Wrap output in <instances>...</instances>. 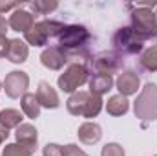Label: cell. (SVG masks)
<instances>
[{
	"instance_id": "4fadbf2b",
	"label": "cell",
	"mask_w": 157,
	"mask_h": 156,
	"mask_svg": "<svg viewBox=\"0 0 157 156\" xmlns=\"http://www.w3.org/2000/svg\"><path fill=\"white\" fill-rule=\"evenodd\" d=\"M7 24H9V28H11L13 31H22V33H26V31H29V30L33 28L35 17H33V13H29V11H26V9H22V7H18V9H15V11L11 13Z\"/></svg>"
},
{
	"instance_id": "e0dca14e",
	"label": "cell",
	"mask_w": 157,
	"mask_h": 156,
	"mask_svg": "<svg viewBox=\"0 0 157 156\" xmlns=\"http://www.w3.org/2000/svg\"><path fill=\"white\" fill-rule=\"evenodd\" d=\"M29 55V48L24 40L20 39H11L9 42V50H7V61L13 64H20L28 59Z\"/></svg>"
},
{
	"instance_id": "277c9868",
	"label": "cell",
	"mask_w": 157,
	"mask_h": 156,
	"mask_svg": "<svg viewBox=\"0 0 157 156\" xmlns=\"http://www.w3.org/2000/svg\"><path fill=\"white\" fill-rule=\"evenodd\" d=\"M133 112L135 117L143 121H155L157 119V84L155 83H146L141 94L137 96L133 103Z\"/></svg>"
},
{
	"instance_id": "ac0fdd59",
	"label": "cell",
	"mask_w": 157,
	"mask_h": 156,
	"mask_svg": "<svg viewBox=\"0 0 157 156\" xmlns=\"http://www.w3.org/2000/svg\"><path fill=\"white\" fill-rule=\"evenodd\" d=\"M130 110V101L124 97V96H112L110 99H108V103H106V112L110 114V116H124L126 112Z\"/></svg>"
},
{
	"instance_id": "d6a6232c",
	"label": "cell",
	"mask_w": 157,
	"mask_h": 156,
	"mask_svg": "<svg viewBox=\"0 0 157 156\" xmlns=\"http://www.w3.org/2000/svg\"><path fill=\"white\" fill-rule=\"evenodd\" d=\"M155 156H157V154H155Z\"/></svg>"
},
{
	"instance_id": "5bb4252c",
	"label": "cell",
	"mask_w": 157,
	"mask_h": 156,
	"mask_svg": "<svg viewBox=\"0 0 157 156\" xmlns=\"http://www.w3.org/2000/svg\"><path fill=\"white\" fill-rule=\"evenodd\" d=\"M35 96L39 99L40 107H44V109H59V105H60V99H59L57 90L48 81H40Z\"/></svg>"
},
{
	"instance_id": "52a82bcc",
	"label": "cell",
	"mask_w": 157,
	"mask_h": 156,
	"mask_svg": "<svg viewBox=\"0 0 157 156\" xmlns=\"http://www.w3.org/2000/svg\"><path fill=\"white\" fill-rule=\"evenodd\" d=\"M90 81V70L84 64H70L64 74L59 76V88L68 94H75L82 84Z\"/></svg>"
},
{
	"instance_id": "7c38bea8",
	"label": "cell",
	"mask_w": 157,
	"mask_h": 156,
	"mask_svg": "<svg viewBox=\"0 0 157 156\" xmlns=\"http://www.w3.org/2000/svg\"><path fill=\"white\" fill-rule=\"evenodd\" d=\"M115 86H117L119 94L128 97V96H133L137 94L139 86H141V79L135 72L132 70H124L122 74H119V77L115 79Z\"/></svg>"
},
{
	"instance_id": "7402d4cb",
	"label": "cell",
	"mask_w": 157,
	"mask_h": 156,
	"mask_svg": "<svg viewBox=\"0 0 157 156\" xmlns=\"http://www.w3.org/2000/svg\"><path fill=\"white\" fill-rule=\"evenodd\" d=\"M37 15H49L51 11H55L59 7L57 2H46V0H35V2H29L28 4Z\"/></svg>"
},
{
	"instance_id": "7a4b0ae2",
	"label": "cell",
	"mask_w": 157,
	"mask_h": 156,
	"mask_svg": "<svg viewBox=\"0 0 157 156\" xmlns=\"http://www.w3.org/2000/svg\"><path fill=\"white\" fill-rule=\"evenodd\" d=\"M57 39H59V46L66 53H73V51L86 50L88 42L91 39V33L82 24H64Z\"/></svg>"
},
{
	"instance_id": "484cf974",
	"label": "cell",
	"mask_w": 157,
	"mask_h": 156,
	"mask_svg": "<svg viewBox=\"0 0 157 156\" xmlns=\"http://www.w3.org/2000/svg\"><path fill=\"white\" fill-rule=\"evenodd\" d=\"M64 154L66 156H90V154H86L82 149H78V145H75V143L66 145L64 147Z\"/></svg>"
},
{
	"instance_id": "4316f807",
	"label": "cell",
	"mask_w": 157,
	"mask_h": 156,
	"mask_svg": "<svg viewBox=\"0 0 157 156\" xmlns=\"http://www.w3.org/2000/svg\"><path fill=\"white\" fill-rule=\"evenodd\" d=\"M9 42H11V40L7 39V37H0V59H2V57H7Z\"/></svg>"
},
{
	"instance_id": "1f68e13d",
	"label": "cell",
	"mask_w": 157,
	"mask_h": 156,
	"mask_svg": "<svg viewBox=\"0 0 157 156\" xmlns=\"http://www.w3.org/2000/svg\"><path fill=\"white\" fill-rule=\"evenodd\" d=\"M155 18H157V13H155Z\"/></svg>"
},
{
	"instance_id": "6da1fadb",
	"label": "cell",
	"mask_w": 157,
	"mask_h": 156,
	"mask_svg": "<svg viewBox=\"0 0 157 156\" xmlns=\"http://www.w3.org/2000/svg\"><path fill=\"white\" fill-rule=\"evenodd\" d=\"M102 97L95 96L91 92H84L77 90L75 94H71L66 101V109L70 114L73 116H82V117H97L99 112L102 110Z\"/></svg>"
},
{
	"instance_id": "30bf717a",
	"label": "cell",
	"mask_w": 157,
	"mask_h": 156,
	"mask_svg": "<svg viewBox=\"0 0 157 156\" xmlns=\"http://www.w3.org/2000/svg\"><path fill=\"white\" fill-rule=\"evenodd\" d=\"M40 63L53 72H59L64 68V64L68 63V55L60 46H49L40 53Z\"/></svg>"
},
{
	"instance_id": "8fae6325",
	"label": "cell",
	"mask_w": 157,
	"mask_h": 156,
	"mask_svg": "<svg viewBox=\"0 0 157 156\" xmlns=\"http://www.w3.org/2000/svg\"><path fill=\"white\" fill-rule=\"evenodd\" d=\"M15 138H17V143L20 147H24L28 153H35L37 149V142H39V134H37V129L31 125V123H22L17 127V132H15Z\"/></svg>"
},
{
	"instance_id": "4dcf8cb0",
	"label": "cell",
	"mask_w": 157,
	"mask_h": 156,
	"mask_svg": "<svg viewBox=\"0 0 157 156\" xmlns=\"http://www.w3.org/2000/svg\"><path fill=\"white\" fill-rule=\"evenodd\" d=\"M0 88H2V83H0Z\"/></svg>"
},
{
	"instance_id": "5b68a950",
	"label": "cell",
	"mask_w": 157,
	"mask_h": 156,
	"mask_svg": "<svg viewBox=\"0 0 157 156\" xmlns=\"http://www.w3.org/2000/svg\"><path fill=\"white\" fill-rule=\"evenodd\" d=\"M112 44L115 53H119L121 57L143 53V48H144V40L139 39L132 28H119L112 37Z\"/></svg>"
},
{
	"instance_id": "f546056e",
	"label": "cell",
	"mask_w": 157,
	"mask_h": 156,
	"mask_svg": "<svg viewBox=\"0 0 157 156\" xmlns=\"http://www.w3.org/2000/svg\"><path fill=\"white\" fill-rule=\"evenodd\" d=\"M7 136H9V130H7V129H6V127L0 123V145H2V143L7 140Z\"/></svg>"
},
{
	"instance_id": "44dd1931",
	"label": "cell",
	"mask_w": 157,
	"mask_h": 156,
	"mask_svg": "<svg viewBox=\"0 0 157 156\" xmlns=\"http://www.w3.org/2000/svg\"><path fill=\"white\" fill-rule=\"evenodd\" d=\"M0 123L9 130V129H17L18 125H22V114L20 110L15 109H4L0 110Z\"/></svg>"
},
{
	"instance_id": "cb8c5ba5",
	"label": "cell",
	"mask_w": 157,
	"mask_h": 156,
	"mask_svg": "<svg viewBox=\"0 0 157 156\" xmlns=\"http://www.w3.org/2000/svg\"><path fill=\"white\" fill-rule=\"evenodd\" d=\"M101 156H124V149L119 143H106L101 151Z\"/></svg>"
},
{
	"instance_id": "d6986e66",
	"label": "cell",
	"mask_w": 157,
	"mask_h": 156,
	"mask_svg": "<svg viewBox=\"0 0 157 156\" xmlns=\"http://www.w3.org/2000/svg\"><path fill=\"white\" fill-rule=\"evenodd\" d=\"M20 107H22V112L29 119H37L40 116V103L35 94H29V92L24 94L20 97Z\"/></svg>"
},
{
	"instance_id": "603a6c76",
	"label": "cell",
	"mask_w": 157,
	"mask_h": 156,
	"mask_svg": "<svg viewBox=\"0 0 157 156\" xmlns=\"http://www.w3.org/2000/svg\"><path fill=\"white\" fill-rule=\"evenodd\" d=\"M2 156H31V153H28L18 143H7L2 151Z\"/></svg>"
},
{
	"instance_id": "ffe728a7",
	"label": "cell",
	"mask_w": 157,
	"mask_h": 156,
	"mask_svg": "<svg viewBox=\"0 0 157 156\" xmlns=\"http://www.w3.org/2000/svg\"><path fill=\"white\" fill-rule=\"evenodd\" d=\"M139 64L148 72H157V44L143 50V53L139 57Z\"/></svg>"
},
{
	"instance_id": "3957f363",
	"label": "cell",
	"mask_w": 157,
	"mask_h": 156,
	"mask_svg": "<svg viewBox=\"0 0 157 156\" xmlns=\"http://www.w3.org/2000/svg\"><path fill=\"white\" fill-rule=\"evenodd\" d=\"M135 7V6H133ZM132 18V30L133 33L143 40H152L157 37V18L152 9L144 7H135L130 15Z\"/></svg>"
},
{
	"instance_id": "2e32d148",
	"label": "cell",
	"mask_w": 157,
	"mask_h": 156,
	"mask_svg": "<svg viewBox=\"0 0 157 156\" xmlns=\"http://www.w3.org/2000/svg\"><path fill=\"white\" fill-rule=\"evenodd\" d=\"M88 84H90V92L91 94H95V96H104V94H108L112 88H113V84H115V81L112 76H104V74H93L90 81H88Z\"/></svg>"
},
{
	"instance_id": "9a60e30c",
	"label": "cell",
	"mask_w": 157,
	"mask_h": 156,
	"mask_svg": "<svg viewBox=\"0 0 157 156\" xmlns=\"http://www.w3.org/2000/svg\"><path fill=\"white\" fill-rule=\"evenodd\" d=\"M77 136L84 145H95L102 138V129H101V125H97L93 121H86L78 127Z\"/></svg>"
},
{
	"instance_id": "f1b7e54d",
	"label": "cell",
	"mask_w": 157,
	"mask_h": 156,
	"mask_svg": "<svg viewBox=\"0 0 157 156\" xmlns=\"http://www.w3.org/2000/svg\"><path fill=\"white\" fill-rule=\"evenodd\" d=\"M7 28H9V24H7V20L0 15V37H6V31H7Z\"/></svg>"
},
{
	"instance_id": "9c48e42d",
	"label": "cell",
	"mask_w": 157,
	"mask_h": 156,
	"mask_svg": "<svg viewBox=\"0 0 157 156\" xmlns=\"http://www.w3.org/2000/svg\"><path fill=\"white\" fill-rule=\"evenodd\" d=\"M28 86H29V76L22 70L9 72L4 79V83H2V90L11 99H18L24 94H28Z\"/></svg>"
},
{
	"instance_id": "d4e9b609",
	"label": "cell",
	"mask_w": 157,
	"mask_h": 156,
	"mask_svg": "<svg viewBox=\"0 0 157 156\" xmlns=\"http://www.w3.org/2000/svg\"><path fill=\"white\" fill-rule=\"evenodd\" d=\"M42 154L44 156H66L64 154V147H60L57 143H48L42 149Z\"/></svg>"
},
{
	"instance_id": "83f0119b",
	"label": "cell",
	"mask_w": 157,
	"mask_h": 156,
	"mask_svg": "<svg viewBox=\"0 0 157 156\" xmlns=\"http://www.w3.org/2000/svg\"><path fill=\"white\" fill-rule=\"evenodd\" d=\"M18 7H20L18 2H0V15L9 11V9H18Z\"/></svg>"
},
{
	"instance_id": "ba28073f",
	"label": "cell",
	"mask_w": 157,
	"mask_h": 156,
	"mask_svg": "<svg viewBox=\"0 0 157 156\" xmlns=\"http://www.w3.org/2000/svg\"><path fill=\"white\" fill-rule=\"evenodd\" d=\"M93 70L95 74H104V76H112L122 68V57L115 51H102L95 57H91V63L88 66V70Z\"/></svg>"
},
{
	"instance_id": "8992f818",
	"label": "cell",
	"mask_w": 157,
	"mask_h": 156,
	"mask_svg": "<svg viewBox=\"0 0 157 156\" xmlns=\"http://www.w3.org/2000/svg\"><path fill=\"white\" fill-rule=\"evenodd\" d=\"M62 28H64L62 22H57V20H40V22L33 24V28L29 31L24 33V37H26V42L31 44V46H46L49 39L59 37V33L62 31Z\"/></svg>"
}]
</instances>
